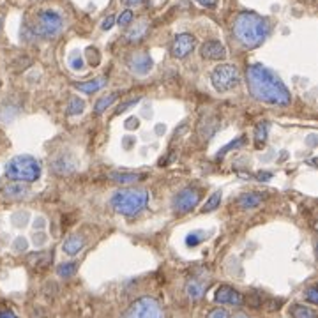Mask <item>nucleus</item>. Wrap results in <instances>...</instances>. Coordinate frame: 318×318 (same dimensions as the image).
<instances>
[{"label": "nucleus", "instance_id": "1", "mask_svg": "<svg viewBox=\"0 0 318 318\" xmlns=\"http://www.w3.org/2000/svg\"><path fill=\"white\" fill-rule=\"evenodd\" d=\"M246 80L249 92L258 101L276 106H287L292 103V96L285 83L262 64H253L247 67Z\"/></svg>", "mask_w": 318, "mask_h": 318}, {"label": "nucleus", "instance_id": "2", "mask_svg": "<svg viewBox=\"0 0 318 318\" xmlns=\"http://www.w3.org/2000/svg\"><path fill=\"white\" fill-rule=\"evenodd\" d=\"M234 35L244 48H256L269 35V22L256 13H240L234 22Z\"/></svg>", "mask_w": 318, "mask_h": 318}, {"label": "nucleus", "instance_id": "3", "mask_svg": "<svg viewBox=\"0 0 318 318\" xmlns=\"http://www.w3.org/2000/svg\"><path fill=\"white\" fill-rule=\"evenodd\" d=\"M149 202V193L141 187H126L119 189L111 194L110 203L115 212H119L122 216H136L138 212L145 209Z\"/></svg>", "mask_w": 318, "mask_h": 318}, {"label": "nucleus", "instance_id": "4", "mask_svg": "<svg viewBox=\"0 0 318 318\" xmlns=\"http://www.w3.org/2000/svg\"><path fill=\"white\" fill-rule=\"evenodd\" d=\"M5 175L18 182H35L41 177V164L32 156H16L9 161Z\"/></svg>", "mask_w": 318, "mask_h": 318}, {"label": "nucleus", "instance_id": "5", "mask_svg": "<svg viewBox=\"0 0 318 318\" xmlns=\"http://www.w3.org/2000/svg\"><path fill=\"white\" fill-rule=\"evenodd\" d=\"M62 28H64V20L53 9L39 11L34 20V25H32V32L35 35H39V37H46V39L57 37L62 32Z\"/></svg>", "mask_w": 318, "mask_h": 318}, {"label": "nucleus", "instance_id": "6", "mask_svg": "<svg viewBox=\"0 0 318 318\" xmlns=\"http://www.w3.org/2000/svg\"><path fill=\"white\" fill-rule=\"evenodd\" d=\"M211 81L217 92H226L230 88L237 87L238 81H240V75H238L237 67L232 66V64H221L212 71Z\"/></svg>", "mask_w": 318, "mask_h": 318}, {"label": "nucleus", "instance_id": "7", "mask_svg": "<svg viewBox=\"0 0 318 318\" xmlns=\"http://www.w3.org/2000/svg\"><path fill=\"white\" fill-rule=\"evenodd\" d=\"M124 318H164V313L154 297H141L129 306Z\"/></svg>", "mask_w": 318, "mask_h": 318}, {"label": "nucleus", "instance_id": "8", "mask_svg": "<svg viewBox=\"0 0 318 318\" xmlns=\"http://www.w3.org/2000/svg\"><path fill=\"white\" fill-rule=\"evenodd\" d=\"M198 200H200L198 191L193 189V187H186V189H182L181 193L173 198V211H175L177 214H186V212L193 211V209L196 207Z\"/></svg>", "mask_w": 318, "mask_h": 318}, {"label": "nucleus", "instance_id": "9", "mask_svg": "<svg viewBox=\"0 0 318 318\" xmlns=\"http://www.w3.org/2000/svg\"><path fill=\"white\" fill-rule=\"evenodd\" d=\"M194 37L191 34H179L173 39L172 44V55L175 58H184L187 57L191 52L194 50Z\"/></svg>", "mask_w": 318, "mask_h": 318}, {"label": "nucleus", "instance_id": "10", "mask_svg": "<svg viewBox=\"0 0 318 318\" xmlns=\"http://www.w3.org/2000/svg\"><path fill=\"white\" fill-rule=\"evenodd\" d=\"M214 300L217 304H234V306H240L244 302V295L235 288L228 287V285H223L216 290V295Z\"/></svg>", "mask_w": 318, "mask_h": 318}, {"label": "nucleus", "instance_id": "11", "mask_svg": "<svg viewBox=\"0 0 318 318\" xmlns=\"http://www.w3.org/2000/svg\"><path fill=\"white\" fill-rule=\"evenodd\" d=\"M203 58L207 60H223L226 57V48L219 41H207V43L202 44V50H200Z\"/></svg>", "mask_w": 318, "mask_h": 318}, {"label": "nucleus", "instance_id": "12", "mask_svg": "<svg viewBox=\"0 0 318 318\" xmlns=\"http://www.w3.org/2000/svg\"><path fill=\"white\" fill-rule=\"evenodd\" d=\"M152 66H154V60H152V57H150L149 53H136L131 58V62H129V67H131L132 73L140 76L147 75L152 69Z\"/></svg>", "mask_w": 318, "mask_h": 318}, {"label": "nucleus", "instance_id": "13", "mask_svg": "<svg viewBox=\"0 0 318 318\" xmlns=\"http://www.w3.org/2000/svg\"><path fill=\"white\" fill-rule=\"evenodd\" d=\"M205 292H207V281L203 278H198V276L191 278L186 285V293L191 300H200L205 295Z\"/></svg>", "mask_w": 318, "mask_h": 318}, {"label": "nucleus", "instance_id": "14", "mask_svg": "<svg viewBox=\"0 0 318 318\" xmlns=\"http://www.w3.org/2000/svg\"><path fill=\"white\" fill-rule=\"evenodd\" d=\"M83 246H85V240L81 235H69V237L64 240V244H62V249H64L69 256H75L83 249Z\"/></svg>", "mask_w": 318, "mask_h": 318}, {"label": "nucleus", "instance_id": "15", "mask_svg": "<svg viewBox=\"0 0 318 318\" xmlns=\"http://www.w3.org/2000/svg\"><path fill=\"white\" fill-rule=\"evenodd\" d=\"M106 83H108V80L106 78H96V80H90V81H83V83H76L75 87L83 94H94V92H97V90L105 88Z\"/></svg>", "mask_w": 318, "mask_h": 318}, {"label": "nucleus", "instance_id": "16", "mask_svg": "<svg viewBox=\"0 0 318 318\" xmlns=\"http://www.w3.org/2000/svg\"><path fill=\"white\" fill-rule=\"evenodd\" d=\"M262 200H264V196L260 193L249 191V193H244L238 196V205L242 209H253V207H258L262 203Z\"/></svg>", "mask_w": 318, "mask_h": 318}, {"label": "nucleus", "instance_id": "17", "mask_svg": "<svg viewBox=\"0 0 318 318\" xmlns=\"http://www.w3.org/2000/svg\"><path fill=\"white\" fill-rule=\"evenodd\" d=\"M26 193H28V189H26V187L22 184V182H16V184H9V186H5V187H4V194L7 196V198H13V200L23 198Z\"/></svg>", "mask_w": 318, "mask_h": 318}, {"label": "nucleus", "instance_id": "18", "mask_svg": "<svg viewBox=\"0 0 318 318\" xmlns=\"http://www.w3.org/2000/svg\"><path fill=\"white\" fill-rule=\"evenodd\" d=\"M147 28H149V25H147V22H138L136 25L132 26L131 30L128 32V39L131 41V43H138V41L145 35Z\"/></svg>", "mask_w": 318, "mask_h": 318}, {"label": "nucleus", "instance_id": "19", "mask_svg": "<svg viewBox=\"0 0 318 318\" xmlns=\"http://www.w3.org/2000/svg\"><path fill=\"white\" fill-rule=\"evenodd\" d=\"M290 313H292V318H317L315 309L308 308V306H302V304L292 306Z\"/></svg>", "mask_w": 318, "mask_h": 318}, {"label": "nucleus", "instance_id": "20", "mask_svg": "<svg viewBox=\"0 0 318 318\" xmlns=\"http://www.w3.org/2000/svg\"><path fill=\"white\" fill-rule=\"evenodd\" d=\"M117 97H119V94H117V92L108 94V96L101 97V99L96 103V106H94L96 113H103V111H106V108H110V106L113 105L115 101H117Z\"/></svg>", "mask_w": 318, "mask_h": 318}, {"label": "nucleus", "instance_id": "21", "mask_svg": "<svg viewBox=\"0 0 318 318\" xmlns=\"http://www.w3.org/2000/svg\"><path fill=\"white\" fill-rule=\"evenodd\" d=\"M108 177H110L111 181L120 182V184H129V182H136L138 179H140V175H138V173H119V172H111Z\"/></svg>", "mask_w": 318, "mask_h": 318}, {"label": "nucleus", "instance_id": "22", "mask_svg": "<svg viewBox=\"0 0 318 318\" xmlns=\"http://www.w3.org/2000/svg\"><path fill=\"white\" fill-rule=\"evenodd\" d=\"M267 134H269V124L262 122L260 126H256L255 143H256V147H258V149H260V147H264L265 140H267Z\"/></svg>", "mask_w": 318, "mask_h": 318}, {"label": "nucleus", "instance_id": "23", "mask_svg": "<svg viewBox=\"0 0 318 318\" xmlns=\"http://www.w3.org/2000/svg\"><path fill=\"white\" fill-rule=\"evenodd\" d=\"M76 269H78V265H76L75 262H69V264L58 265L57 274L60 276V278H69V276H73V274L76 272Z\"/></svg>", "mask_w": 318, "mask_h": 318}, {"label": "nucleus", "instance_id": "24", "mask_svg": "<svg viewBox=\"0 0 318 318\" xmlns=\"http://www.w3.org/2000/svg\"><path fill=\"white\" fill-rule=\"evenodd\" d=\"M85 110V103L83 99H80V97H73L67 106V115H78Z\"/></svg>", "mask_w": 318, "mask_h": 318}, {"label": "nucleus", "instance_id": "25", "mask_svg": "<svg viewBox=\"0 0 318 318\" xmlns=\"http://www.w3.org/2000/svg\"><path fill=\"white\" fill-rule=\"evenodd\" d=\"M219 203H221V193H219V191H216V193L212 194L211 198L207 200V203L202 207V212H203V214H205V212H212L214 209L219 207Z\"/></svg>", "mask_w": 318, "mask_h": 318}, {"label": "nucleus", "instance_id": "26", "mask_svg": "<svg viewBox=\"0 0 318 318\" xmlns=\"http://www.w3.org/2000/svg\"><path fill=\"white\" fill-rule=\"evenodd\" d=\"M205 237H207V235L203 234V232H193V234H189L186 237V244L189 247H194V246H198Z\"/></svg>", "mask_w": 318, "mask_h": 318}, {"label": "nucleus", "instance_id": "27", "mask_svg": "<svg viewBox=\"0 0 318 318\" xmlns=\"http://www.w3.org/2000/svg\"><path fill=\"white\" fill-rule=\"evenodd\" d=\"M242 143H246V138H244V136L237 138V140H234V141H230L228 145L223 147V149H221L219 152H217V158H219V156H225L226 152H228V150H232V149H238V147L242 145Z\"/></svg>", "mask_w": 318, "mask_h": 318}, {"label": "nucleus", "instance_id": "28", "mask_svg": "<svg viewBox=\"0 0 318 318\" xmlns=\"http://www.w3.org/2000/svg\"><path fill=\"white\" fill-rule=\"evenodd\" d=\"M131 22H132V11H129V9H126V11L119 16V20H117V23H119L120 26L129 25Z\"/></svg>", "mask_w": 318, "mask_h": 318}, {"label": "nucleus", "instance_id": "29", "mask_svg": "<svg viewBox=\"0 0 318 318\" xmlns=\"http://www.w3.org/2000/svg\"><path fill=\"white\" fill-rule=\"evenodd\" d=\"M136 103H140V97H134V99H129V101H126L124 105H120L117 110H115V115H120V113H124L126 110H129L131 106H134Z\"/></svg>", "mask_w": 318, "mask_h": 318}, {"label": "nucleus", "instance_id": "30", "mask_svg": "<svg viewBox=\"0 0 318 318\" xmlns=\"http://www.w3.org/2000/svg\"><path fill=\"white\" fill-rule=\"evenodd\" d=\"M304 295H306V299L309 300V302H311V304H317L318 302V292H317V287H309L308 290L304 292Z\"/></svg>", "mask_w": 318, "mask_h": 318}, {"label": "nucleus", "instance_id": "31", "mask_svg": "<svg viewBox=\"0 0 318 318\" xmlns=\"http://www.w3.org/2000/svg\"><path fill=\"white\" fill-rule=\"evenodd\" d=\"M26 221H28V214H26V212H18V214H14L13 216V223L16 226L25 225Z\"/></svg>", "mask_w": 318, "mask_h": 318}, {"label": "nucleus", "instance_id": "32", "mask_svg": "<svg viewBox=\"0 0 318 318\" xmlns=\"http://www.w3.org/2000/svg\"><path fill=\"white\" fill-rule=\"evenodd\" d=\"M209 318H228V311L223 308H216L209 313Z\"/></svg>", "mask_w": 318, "mask_h": 318}, {"label": "nucleus", "instance_id": "33", "mask_svg": "<svg viewBox=\"0 0 318 318\" xmlns=\"http://www.w3.org/2000/svg\"><path fill=\"white\" fill-rule=\"evenodd\" d=\"M138 126H140V120H138V117H129V119L124 122V128L131 129V131H134Z\"/></svg>", "mask_w": 318, "mask_h": 318}, {"label": "nucleus", "instance_id": "34", "mask_svg": "<svg viewBox=\"0 0 318 318\" xmlns=\"http://www.w3.org/2000/svg\"><path fill=\"white\" fill-rule=\"evenodd\" d=\"M26 246H28V244H26V240L23 237H18L16 240H14V249H16V251H25Z\"/></svg>", "mask_w": 318, "mask_h": 318}, {"label": "nucleus", "instance_id": "35", "mask_svg": "<svg viewBox=\"0 0 318 318\" xmlns=\"http://www.w3.org/2000/svg\"><path fill=\"white\" fill-rule=\"evenodd\" d=\"M113 23H115V16H108L105 20V22H103V30H110L111 26H113Z\"/></svg>", "mask_w": 318, "mask_h": 318}, {"label": "nucleus", "instance_id": "36", "mask_svg": "<svg viewBox=\"0 0 318 318\" xmlns=\"http://www.w3.org/2000/svg\"><path fill=\"white\" fill-rule=\"evenodd\" d=\"M122 143H124V149H128V150H129L132 145H134V143H136V140H134L132 136H126V138L122 140Z\"/></svg>", "mask_w": 318, "mask_h": 318}, {"label": "nucleus", "instance_id": "37", "mask_svg": "<svg viewBox=\"0 0 318 318\" xmlns=\"http://www.w3.org/2000/svg\"><path fill=\"white\" fill-rule=\"evenodd\" d=\"M71 66L75 67V69H81V67H83V62H81V58H73V60H71Z\"/></svg>", "mask_w": 318, "mask_h": 318}, {"label": "nucleus", "instance_id": "38", "mask_svg": "<svg viewBox=\"0 0 318 318\" xmlns=\"http://www.w3.org/2000/svg\"><path fill=\"white\" fill-rule=\"evenodd\" d=\"M164 131H166V128H164V124H158V126H156V134H158V136L164 134Z\"/></svg>", "mask_w": 318, "mask_h": 318}, {"label": "nucleus", "instance_id": "39", "mask_svg": "<svg viewBox=\"0 0 318 318\" xmlns=\"http://www.w3.org/2000/svg\"><path fill=\"white\" fill-rule=\"evenodd\" d=\"M258 177V181H269L270 177H272V173H269V172H262L260 175H256Z\"/></svg>", "mask_w": 318, "mask_h": 318}, {"label": "nucleus", "instance_id": "40", "mask_svg": "<svg viewBox=\"0 0 318 318\" xmlns=\"http://www.w3.org/2000/svg\"><path fill=\"white\" fill-rule=\"evenodd\" d=\"M34 228H37V230L44 228V219H43V217H39V219L34 221Z\"/></svg>", "mask_w": 318, "mask_h": 318}, {"label": "nucleus", "instance_id": "41", "mask_svg": "<svg viewBox=\"0 0 318 318\" xmlns=\"http://www.w3.org/2000/svg\"><path fill=\"white\" fill-rule=\"evenodd\" d=\"M0 318H18V317L13 313V311H2V313H0Z\"/></svg>", "mask_w": 318, "mask_h": 318}, {"label": "nucleus", "instance_id": "42", "mask_svg": "<svg viewBox=\"0 0 318 318\" xmlns=\"http://www.w3.org/2000/svg\"><path fill=\"white\" fill-rule=\"evenodd\" d=\"M44 238H46V235H44V234L34 235V240H35V242H44Z\"/></svg>", "mask_w": 318, "mask_h": 318}, {"label": "nucleus", "instance_id": "43", "mask_svg": "<svg viewBox=\"0 0 318 318\" xmlns=\"http://www.w3.org/2000/svg\"><path fill=\"white\" fill-rule=\"evenodd\" d=\"M202 5H207V7H214V2L212 0H198Z\"/></svg>", "mask_w": 318, "mask_h": 318}, {"label": "nucleus", "instance_id": "44", "mask_svg": "<svg viewBox=\"0 0 318 318\" xmlns=\"http://www.w3.org/2000/svg\"><path fill=\"white\" fill-rule=\"evenodd\" d=\"M315 141H317V136H315V134H311V136L308 138V143H309V147H315Z\"/></svg>", "mask_w": 318, "mask_h": 318}, {"label": "nucleus", "instance_id": "45", "mask_svg": "<svg viewBox=\"0 0 318 318\" xmlns=\"http://www.w3.org/2000/svg\"><path fill=\"white\" fill-rule=\"evenodd\" d=\"M234 318H249L247 315H244V313H237V315H234Z\"/></svg>", "mask_w": 318, "mask_h": 318}, {"label": "nucleus", "instance_id": "46", "mask_svg": "<svg viewBox=\"0 0 318 318\" xmlns=\"http://www.w3.org/2000/svg\"><path fill=\"white\" fill-rule=\"evenodd\" d=\"M141 0H128V4H131V5H134V4H140Z\"/></svg>", "mask_w": 318, "mask_h": 318}, {"label": "nucleus", "instance_id": "47", "mask_svg": "<svg viewBox=\"0 0 318 318\" xmlns=\"http://www.w3.org/2000/svg\"><path fill=\"white\" fill-rule=\"evenodd\" d=\"M0 28H2V18H0Z\"/></svg>", "mask_w": 318, "mask_h": 318}]
</instances>
